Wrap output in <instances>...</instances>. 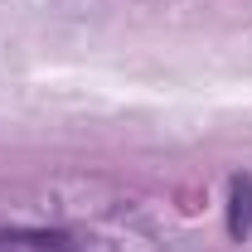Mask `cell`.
Wrapping results in <instances>:
<instances>
[{"instance_id":"cell-1","label":"cell","mask_w":252,"mask_h":252,"mask_svg":"<svg viewBox=\"0 0 252 252\" xmlns=\"http://www.w3.org/2000/svg\"><path fill=\"white\" fill-rule=\"evenodd\" d=\"M228 233L238 243L252 233V175H233L228 185Z\"/></svg>"}]
</instances>
